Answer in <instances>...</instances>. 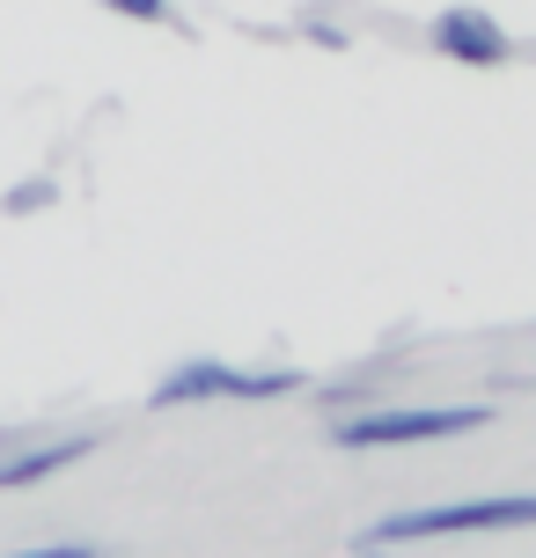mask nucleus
Returning a JSON list of instances; mask_svg holds the SVG:
<instances>
[{
    "label": "nucleus",
    "instance_id": "1",
    "mask_svg": "<svg viewBox=\"0 0 536 558\" xmlns=\"http://www.w3.org/2000/svg\"><path fill=\"white\" fill-rule=\"evenodd\" d=\"M492 530H536V493H500V500H449V507H404L367 522L353 551H390V544H434V536H492Z\"/></svg>",
    "mask_w": 536,
    "mask_h": 558
},
{
    "label": "nucleus",
    "instance_id": "2",
    "mask_svg": "<svg viewBox=\"0 0 536 558\" xmlns=\"http://www.w3.org/2000/svg\"><path fill=\"white\" fill-rule=\"evenodd\" d=\"M492 426V404H390V412H353L331 426V448H404V441H449Z\"/></svg>",
    "mask_w": 536,
    "mask_h": 558
},
{
    "label": "nucleus",
    "instance_id": "3",
    "mask_svg": "<svg viewBox=\"0 0 536 558\" xmlns=\"http://www.w3.org/2000/svg\"><path fill=\"white\" fill-rule=\"evenodd\" d=\"M309 383L302 367H228V361H184L176 375L155 383V412L170 404H214V397H235V404H272V397H294Z\"/></svg>",
    "mask_w": 536,
    "mask_h": 558
},
{
    "label": "nucleus",
    "instance_id": "4",
    "mask_svg": "<svg viewBox=\"0 0 536 558\" xmlns=\"http://www.w3.org/2000/svg\"><path fill=\"white\" fill-rule=\"evenodd\" d=\"M434 52L455 59V66H508L514 37L485 8H449V15H434Z\"/></svg>",
    "mask_w": 536,
    "mask_h": 558
},
{
    "label": "nucleus",
    "instance_id": "5",
    "mask_svg": "<svg viewBox=\"0 0 536 558\" xmlns=\"http://www.w3.org/2000/svg\"><path fill=\"white\" fill-rule=\"evenodd\" d=\"M103 448V434H66V441H37V448H15V456H0V493H23V485H45V477L74 471Z\"/></svg>",
    "mask_w": 536,
    "mask_h": 558
},
{
    "label": "nucleus",
    "instance_id": "6",
    "mask_svg": "<svg viewBox=\"0 0 536 558\" xmlns=\"http://www.w3.org/2000/svg\"><path fill=\"white\" fill-rule=\"evenodd\" d=\"M96 8H111L125 23H170V0H96Z\"/></svg>",
    "mask_w": 536,
    "mask_h": 558
},
{
    "label": "nucleus",
    "instance_id": "7",
    "mask_svg": "<svg viewBox=\"0 0 536 558\" xmlns=\"http://www.w3.org/2000/svg\"><path fill=\"white\" fill-rule=\"evenodd\" d=\"M52 198H59V184L37 177V184H15V192H8V214H37V206H52Z\"/></svg>",
    "mask_w": 536,
    "mask_h": 558
},
{
    "label": "nucleus",
    "instance_id": "8",
    "mask_svg": "<svg viewBox=\"0 0 536 558\" xmlns=\"http://www.w3.org/2000/svg\"><path fill=\"white\" fill-rule=\"evenodd\" d=\"M15 558H103V544H45V551H15Z\"/></svg>",
    "mask_w": 536,
    "mask_h": 558
}]
</instances>
